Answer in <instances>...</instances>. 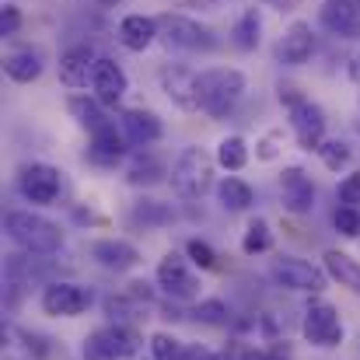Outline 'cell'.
Wrapping results in <instances>:
<instances>
[{"instance_id": "cell-1", "label": "cell", "mask_w": 360, "mask_h": 360, "mask_svg": "<svg viewBox=\"0 0 360 360\" xmlns=\"http://www.w3.org/2000/svg\"><path fill=\"white\" fill-rule=\"evenodd\" d=\"M4 231H7V238L14 241L21 252H28V255H53V252L63 248L60 224H53L49 217L32 214V210H7Z\"/></svg>"}, {"instance_id": "cell-2", "label": "cell", "mask_w": 360, "mask_h": 360, "mask_svg": "<svg viewBox=\"0 0 360 360\" xmlns=\"http://www.w3.org/2000/svg\"><path fill=\"white\" fill-rule=\"evenodd\" d=\"M245 95V74L235 67H214L200 74V112L224 120Z\"/></svg>"}, {"instance_id": "cell-3", "label": "cell", "mask_w": 360, "mask_h": 360, "mask_svg": "<svg viewBox=\"0 0 360 360\" xmlns=\"http://www.w3.org/2000/svg\"><path fill=\"white\" fill-rule=\"evenodd\" d=\"M168 186L182 200H200L214 186V158L203 147H182L168 172Z\"/></svg>"}, {"instance_id": "cell-4", "label": "cell", "mask_w": 360, "mask_h": 360, "mask_svg": "<svg viewBox=\"0 0 360 360\" xmlns=\"http://www.w3.org/2000/svg\"><path fill=\"white\" fill-rule=\"evenodd\" d=\"M280 98L287 105V120H290L297 143L304 150H319L326 143V112H322V105H315L311 98L294 95V91H280Z\"/></svg>"}, {"instance_id": "cell-5", "label": "cell", "mask_w": 360, "mask_h": 360, "mask_svg": "<svg viewBox=\"0 0 360 360\" xmlns=\"http://www.w3.org/2000/svg\"><path fill=\"white\" fill-rule=\"evenodd\" d=\"M301 333L311 347L336 350L343 343V322H340L336 304H329L326 297H311L304 304V315H301Z\"/></svg>"}, {"instance_id": "cell-6", "label": "cell", "mask_w": 360, "mask_h": 360, "mask_svg": "<svg viewBox=\"0 0 360 360\" xmlns=\"http://www.w3.org/2000/svg\"><path fill=\"white\" fill-rule=\"evenodd\" d=\"M39 304L53 319H77L95 304V294H91V287L74 283V280H49L39 294Z\"/></svg>"}, {"instance_id": "cell-7", "label": "cell", "mask_w": 360, "mask_h": 360, "mask_svg": "<svg viewBox=\"0 0 360 360\" xmlns=\"http://www.w3.org/2000/svg\"><path fill=\"white\" fill-rule=\"evenodd\" d=\"M154 283L161 287V294H168L172 301H196L200 297V276L193 273V262L182 252H168L158 269H154Z\"/></svg>"}, {"instance_id": "cell-8", "label": "cell", "mask_w": 360, "mask_h": 360, "mask_svg": "<svg viewBox=\"0 0 360 360\" xmlns=\"http://www.w3.org/2000/svg\"><path fill=\"white\" fill-rule=\"evenodd\" d=\"M158 32L172 49H186V53H210L217 46L214 32L186 14H161L158 18Z\"/></svg>"}, {"instance_id": "cell-9", "label": "cell", "mask_w": 360, "mask_h": 360, "mask_svg": "<svg viewBox=\"0 0 360 360\" xmlns=\"http://www.w3.org/2000/svg\"><path fill=\"white\" fill-rule=\"evenodd\" d=\"M273 280L287 290H297V294H322L329 283V273L308 259L280 255V259H273Z\"/></svg>"}, {"instance_id": "cell-10", "label": "cell", "mask_w": 360, "mask_h": 360, "mask_svg": "<svg viewBox=\"0 0 360 360\" xmlns=\"http://www.w3.org/2000/svg\"><path fill=\"white\" fill-rule=\"evenodd\" d=\"M18 193H21L28 203H35V207H53V203L60 200V193H63V179H60V172H56L53 165L32 161V165H25L21 175H18Z\"/></svg>"}, {"instance_id": "cell-11", "label": "cell", "mask_w": 360, "mask_h": 360, "mask_svg": "<svg viewBox=\"0 0 360 360\" xmlns=\"http://www.w3.org/2000/svg\"><path fill=\"white\" fill-rule=\"evenodd\" d=\"M158 81H161V91L168 95L172 105H179L182 112H196L200 109V74L193 67L165 63L158 70Z\"/></svg>"}, {"instance_id": "cell-12", "label": "cell", "mask_w": 360, "mask_h": 360, "mask_svg": "<svg viewBox=\"0 0 360 360\" xmlns=\"http://www.w3.org/2000/svg\"><path fill=\"white\" fill-rule=\"evenodd\" d=\"M102 56L91 49V46H70L63 56H60V81L67 88H88L95 81V70H98Z\"/></svg>"}, {"instance_id": "cell-13", "label": "cell", "mask_w": 360, "mask_h": 360, "mask_svg": "<svg viewBox=\"0 0 360 360\" xmlns=\"http://www.w3.org/2000/svg\"><path fill=\"white\" fill-rule=\"evenodd\" d=\"M280 196H283V207L290 214H311V207H315V182H311V175L304 168H297V165L283 168Z\"/></svg>"}, {"instance_id": "cell-14", "label": "cell", "mask_w": 360, "mask_h": 360, "mask_svg": "<svg viewBox=\"0 0 360 360\" xmlns=\"http://www.w3.org/2000/svg\"><path fill=\"white\" fill-rule=\"evenodd\" d=\"M91 259L102 266V269H109V273H129L136 262H140V252H136V245H129V241L122 238H98L91 241Z\"/></svg>"}, {"instance_id": "cell-15", "label": "cell", "mask_w": 360, "mask_h": 360, "mask_svg": "<svg viewBox=\"0 0 360 360\" xmlns=\"http://www.w3.org/2000/svg\"><path fill=\"white\" fill-rule=\"evenodd\" d=\"M311 53H315V32H311V25H308V21H294V25L283 32L280 46H276L280 63H287V67H301V63L311 60Z\"/></svg>"}, {"instance_id": "cell-16", "label": "cell", "mask_w": 360, "mask_h": 360, "mask_svg": "<svg viewBox=\"0 0 360 360\" xmlns=\"http://www.w3.org/2000/svg\"><path fill=\"white\" fill-rule=\"evenodd\" d=\"M126 91H129L126 70H122L120 63H112V60H102L98 70H95V81H91V98H98L105 109H112V105L122 102Z\"/></svg>"}, {"instance_id": "cell-17", "label": "cell", "mask_w": 360, "mask_h": 360, "mask_svg": "<svg viewBox=\"0 0 360 360\" xmlns=\"http://www.w3.org/2000/svg\"><path fill=\"white\" fill-rule=\"evenodd\" d=\"M319 21H322V28H329L333 35L350 39V35L360 32V7L354 0H326L322 11H319Z\"/></svg>"}, {"instance_id": "cell-18", "label": "cell", "mask_w": 360, "mask_h": 360, "mask_svg": "<svg viewBox=\"0 0 360 360\" xmlns=\"http://www.w3.org/2000/svg\"><path fill=\"white\" fill-rule=\"evenodd\" d=\"M126 143H129V136L122 133V126L105 122L102 129L91 133V147H88V154H91V161H98V165H116L120 158H126V150H129Z\"/></svg>"}, {"instance_id": "cell-19", "label": "cell", "mask_w": 360, "mask_h": 360, "mask_svg": "<svg viewBox=\"0 0 360 360\" xmlns=\"http://www.w3.org/2000/svg\"><path fill=\"white\" fill-rule=\"evenodd\" d=\"M120 46L129 53H143L147 46H154V39L161 35L158 32V18H147V14H126L120 21Z\"/></svg>"}, {"instance_id": "cell-20", "label": "cell", "mask_w": 360, "mask_h": 360, "mask_svg": "<svg viewBox=\"0 0 360 360\" xmlns=\"http://www.w3.org/2000/svg\"><path fill=\"white\" fill-rule=\"evenodd\" d=\"M91 340H95L102 350H109L116 360H136V350H140V336H136L129 326H120V322L95 329Z\"/></svg>"}, {"instance_id": "cell-21", "label": "cell", "mask_w": 360, "mask_h": 360, "mask_svg": "<svg viewBox=\"0 0 360 360\" xmlns=\"http://www.w3.org/2000/svg\"><path fill=\"white\" fill-rule=\"evenodd\" d=\"M120 126H122V133L129 136V143H140V147L161 140V133H165V126H161V120H158V112H150V109H126Z\"/></svg>"}, {"instance_id": "cell-22", "label": "cell", "mask_w": 360, "mask_h": 360, "mask_svg": "<svg viewBox=\"0 0 360 360\" xmlns=\"http://www.w3.org/2000/svg\"><path fill=\"white\" fill-rule=\"evenodd\" d=\"M42 53L39 49H14L4 56V74L14 81V84H32L42 77Z\"/></svg>"}, {"instance_id": "cell-23", "label": "cell", "mask_w": 360, "mask_h": 360, "mask_svg": "<svg viewBox=\"0 0 360 360\" xmlns=\"http://www.w3.org/2000/svg\"><path fill=\"white\" fill-rule=\"evenodd\" d=\"M322 269H326L329 280H336L340 287L360 294V262L354 255H347V252H340V248H329V252L322 255Z\"/></svg>"}, {"instance_id": "cell-24", "label": "cell", "mask_w": 360, "mask_h": 360, "mask_svg": "<svg viewBox=\"0 0 360 360\" xmlns=\"http://www.w3.org/2000/svg\"><path fill=\"white\" fill-rule=\"evenodd\" d=\"M217 200H221L224 210L241 214V210H248V207L255 203V193H252V186H248L245 179H238V175H224V179L217 182Z\"/></svg>"}, {"instance_id": "cell-25", "label": "cell", "mask_w": 360, "mask_h": 360, "mask_svg": "<svg viewBox=\"0 0 360 360\" xmlns=\"http://www.w3.org/2000/svg\"><path fill=\"white\" fill-rule=\"evenodd\" d=\"M172 168H165L154 154H143V158H133L129 168H126V182L129 186H158Z\"/></svg>"}, {"instance_id": "cell-26", "label": "cell", "mask_w": 360, "mask_h": 360, "mask_svg": "<svg viewBox=\"0 0 360 360\" xmlns=\"http://www.w3.org/2000/svg\"><path fill=\"white\" fill-rule=\"evenodd\" d=\"M67 109H70V116L81 122V126H88V133H95V129H102L105 122H112V120H105V105L98 102V98H88V95H74L70 102H67Z\"/></svg>"}, {"instance_id": "cell-27", "label": "cell", "mask_w": 360, "mask_h": 360, "mask_svg": "<svg viewBox=\"0 0 360 360\" xmlns=\"http://www.w3.org/2000/svg\"><path fill=\"white\" fill-rule=\"evenodd\" d=\"M259 32H262L259 11H245L238 21H235V28H231V42L238 46L241 53H252V49L259 46Z\"/></svg>"}, {"instance_id": "cell-28", "label": "cell", "mask_w": 360, "mask_h": 360, "mask_svg": "<svg viewBox=\"0 0 360 360\" xmlns=\"http://www.w3.org/2000/svg\"><path fill=\"white\" fill-rule=\"evenodd\" d=\"M217 165L224 172H241L248 165V143H245V136H224L217 143Z\"/></svg>"}, {"instance_id": "cell-29", "label": "cell", "mask_w": 360, "mask_h": 360, "mask_svg": "<svg viewBox=\"0 0 360 360\" xmlns=\"http://www.w3.org/2000/svg\"><path fill=\"white\" fill-rule=\"evenodd\" d=\"M269 248H273L269 221H262V217L248 221V228H245V235H241V252H245V255H262V252H269Z\"/></svg>"}, {"instance_id": "cell-30", "label": "cell", "mask_w": 360, "mask_h": 360, "mask_svg": "<svg viewBox=\"0 0 360 360\" xmlns=\"http://www.w3.org/2000/svg\"><path fill=\"white\" fill-rule=\"evenodd\" d=\"M129 221L133 224H143V228H161V224L172 221V210L165 203H158V200H140V203H133Z\"/></svg>"}, {"instance_id": "cell-31", "label": "cell", "mask_w": 360, "mask_h": 360, "mask_svg": "<svg viewBox=\"0 0 360 360\" xmlns=\"http://www.w3.org/2000/svg\"><path fill=\"white\" fill-rule=\"evenodd\" d=\"M189 347L172 333H150V357L154 360H186Z\"/></svg>"}, {"instance_id": "cell-32", "label": "cell", "mask_w": 360, "mask_h": 360, "mask_svg": "<svg viewBox=\"0 0 360 360\" xmlns=\"http://www.w3.org/2000/svg\"><path fill=\"white\" fill-rule=\"evenodd\" d=\"M193 319L203 322V326H228L231 322V308L221 301V297H207L193 308Z\"/></svg>"}, {"instance_id": "cell-33", "label": "cell", "mask_w": 360, "mask_h": 360, "mask_svg": "<svg viewBox=\"0 0 360 360\" xmlns=\"http://www.w3.org/2000/svg\"><path fill=\"white\" fill-rule=\"evenodd\" d=\"M4 360H35L28 340H25V329H18L11 322H4Z\"/></svg>"}, {"instance_id": "cell-34", "label": "cell", "mask_w": 360, "mask_h": 360, "mask_svg": "<svg viewBox=\"0 0 360 360\" xmlns=\"http://www.w3.org/2000/svg\"><path fill=\"white\" fill-rule=\"evenodd\" d=\"M319 158H322V165H326L329 172H343V168L350 165L354 150H350L347 140H326V143L319 147Z\"/></svg>"}, {"instance_id": "cell-35", "label": "cell", "mask_w": 360, "mask_h": 360, "mask_svg": "<svg viewBox=\"0 0 360 360\" xmlns=\"http://www.w3.org/2000/svg\"><path fill=\"white\" fill-rule=\"evenodd\" d=\"M333 228L343 238H360V210L357 207H336L333 210Z\"/></svg>"}, {"instance_id": "cell-36", "label": "cell", "mask_w": 360, "mask_h": 360, "mask_svg": "<svg viewBox=\"0 0 360 360\" xmlns=\"http://www.w3.org/2000/svg\"><path fill=\"white\" fill-rule=\"evenodd\" d=\"M186 259L200 269H217V252L207 245L203 238H189L186 241Z\"/></svg>"}, {"instance_id": "cell-37", "label": "cell", "mask_w": 360, "mask_h": 360, "mask_svg": "<svg viewBox=\"0 0 360 360\" xmlns=\"http://www.w3.org/2000/svg\"><path fill=\"white\" fill-rule=\"evenodd\" d=\"M336 196H340V203H347V207H357V210H360V172L347 175V179L340 182Z\"/></svg>"}, {"instance_id": "cell-38", "label": "cell", "mask_w": 360, "mask_h": 360, "mask_svg": "<svg viewBox=\"0 0 360 360\" xmlns=\"http://www.w3.org/2000/svg\"><path fill=\"white\" fill-rule=\"evenodd\" d=\"M129 311H133L129 297H105V315H109L112 322H120V326H126Z\"/></svg>"}, {"instance_id": "cell-39", "label": "cell", "mask_w": 360, "mask_h": 360, "mask_svg": "<svg viewBox=\"0 0 360 360\" xmlns=\"http://www.w3.org/2000/svg\"><path fill=\"white\" fill-rule=\"evenodd\" d=\"M21 28V11L18 7H4L0 11V35L7 39V35H14Z\"/></svg>"}, {"instance_id": "cell-40", "label": "cell", "mask_w": 360, "mask_h": 360, "mask_svg": "<svg viewBox=\"0 0 360 360\" xmlns=\"http://www.w3.org/2000/svg\"><path fill=\"white\" fill-rule=\"evenodd\" d=\"M25 340H28V347H32V357H35V360H46V357H49V343H46V336H39V333H25Z\"/></svg>"}, {"instance_id": "cell-41", "label": "cell", "mask_w": 360, "mask_h": 360, "mask_svg": "<svg viewBox=\"0 0 360 360\" xmlns=\"http://www.w3.org/2000/svg\"><path fill=\"white\" fill-rule=\"evenodd\" d=\"M81 357H84V360H116L112 354H109V350H102V347H98L91 336L84 340V347H81Z\"/></svg>"}, {"instance_id": "cell-42", "label": "cell", "mask_w": 360, "mask_h": 360, "mask_svg": "<svg viewBox=\"0 0 360 360\" xmlns=\"http://www.w3.org/2000/svg\"><path fill=\"white\" fill-rule=\"evenodd\" d=\"M126 297L150 304V301H154V290H150V283H143V280H133V283H129V294H126Z\"/></svg>"}, {"instance_id": "cell-43", "label": "cell", "mask_w": 360, "mask_h": 360, "mask_svg": "<svg viewBox=\"0 0 360 360\" xmlns=\"http://www.w3.org/2000/svg\"><path fill=\"white\" fill-rule=\"evenodd\" d=\"M186 360H221V357H217L214 350H207V347H200V343H196V347H189Z\"/></svg>"}, {"instance_id": "cell-44", "label": "cell", "mask_w": 360, "mask_h": 360, "mask_svg": "<svg viewBox=\"0 0 360 360\" xmlns=\"http://www.w3.org/2000/svg\"><path fill=\"white\" fill-rule=\"evenodd\" d=\"M350 74H354V77H357V81H360V56H357V60H354V67H350Z\"/></svg>"}, {"instance_id": "cell-45", "label": "cell", "mask_w": 360, "mask_h": 360, "mask_svg": "<svg viewBox=\"0 0 360 360\" xmlns=\"http://www.w3.org/2000/svg\"><path fill=\"white\" fill-rule=\"evenodd\" d=\"M241 360H266V357H259V354H245Z\"/></svg>"}, {"instance_id": "cell-46", "label": "cell", "mask_w": 360, "mask_h": 360, "mask_svg": "<svg viewBox=\"0 0 360 360\" xmlns=\"http://www.w3.org/2000/svg\"><path fill=\"white\" fill-rule=\"evenodd\" d=\"M102 4H116V0H102Z\"/></svg>"}]
</instances>
